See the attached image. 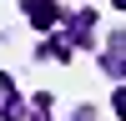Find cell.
<instances>
[{"label":"cell","instance_id":"6da1fadb","mask_svg":"<svg viewBox=\"0 0 126 121\" xmlns=\"http://www.w3.org/2000/svg\"><path fill=\"white\" fill-rule=\"evenodd\" d=\"M25 10H30V20H35L40 30H50V25H56V20H61V10H56V5H46V0H30Z\"/></svg>","mask_w":126,"mask_h":121},{"label":"cell","instance_id":"7a4b0ae2","mask_svg":"<svg viewBox=\"0 0 126 121\" xmlns=\"http://www.w3.org/2000/svg\"><path fill=\"white\" fill-rule=\"evenodd\" d=\"M116 116L126 121V91H116Z\"/></svg>","mask_w":126,"mask_h":121},{"label":"cell","instance_id":"3957f363","mask_svg":"<svg viewBox=\"0 0 126 121\" xmlns=\"http://www.w3.org/2000/svg\"><path fill=\"white\" fill-rule=\"evenodd\" d=\"M116 5H121V10H126V0H116Z\"/></svg>","mask_w":126,"mask_h":121}]
</instances>
